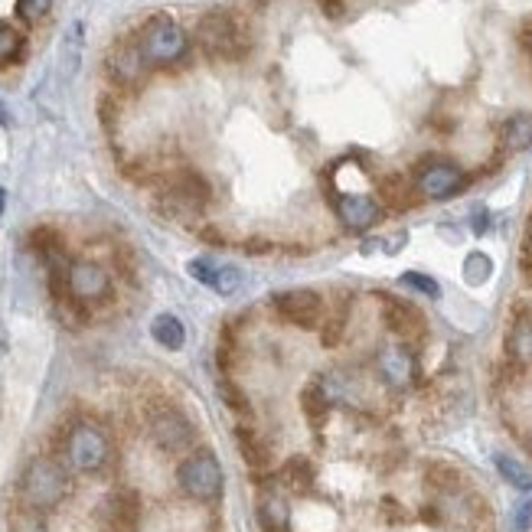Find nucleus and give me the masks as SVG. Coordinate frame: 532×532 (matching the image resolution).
Listing matches in <instances>:
<instances>
[{
	"instance_id": "nucleus-1",
	"label": "nucleus",
	"mask_w": 532,
	"mask_h": 532,
	"mask_svg": "<svg viewBox=\"0 0 532 532\" xmlns=\"http://www.w3.org/2000/svg\"><path fill=\"white\" fill-rule=\"evenodd\" d=\"M196 43H200L203 53L209 59H216V63H239L252 49L245 23L235 14H229V10H209V14L196 23Z\"/></svg>"
},
{
	"instance_id": "nucleus-2",
	"label": "nucleus",
	"mask_w": 532,
	"mask_h": 532,
	"mask_svg": "<svg viewBox=\"0 0 532 532\" xmlns=\"http://www.w3.org/2000/svg\"><path fill=\"white\" fill-rule=\"evenodd\" d=\"M69 493V474L56 461H49V457H36L30 461V467L23 470V480H20V497L23 506H30L36 513H46L53 510L66 500Z\"/></svg>"
},
{
	"instance_id": "nucleus-3",
	"label": "nucleus",
	"mask_w": 532,
	"mask_h": 532,
	"mask_svg": "<svg viewBox=\"0 0 532 532\" xmlns=\"http://www.w3.org/2000/svg\"><path fill=\"white\" fill-rule=\"evenodd\" d=\"M138 46L147 59V66H173L190 53V36L177 20L164 14L151 17L138 33Z\"/></svg>"
},
{
	"instance_id": "nucleus-4",
	"label": "nucleus",
	"mask_w": 532,
	"mask_h": 532,
	"mask_svg": "<svg viewBox=\"0 0 532 532\" xmlns=\"http://www.w3.org/2000/svg\"><path fill=\"white\" fill-rule=\"evenodd\" d=\"M467 183H470L467 170L457 167L454 160L431 157V160H422L415 170V190L422 200H431V203H444V200H451V196L464 193Z\"/></svg>"
},
{
	"instance_id": "nucleus-5",
	"label": "nucleus",
	"mask_w": 532,
	"mask_h": 532,
	"mask_svg": "<svg viewBox=\"0 0 532 532\" xmlns=\"http://www.w3.org/2000/svg\"><path fill=\"white\" fill-rule=\"evenodd\" d=\"M180 490L193 500H216L222 493V467L213 451H193L177 470Z\"/></svg>"
},
{
	"instance_id": "nucleus-6",
	"label": "nucleus",
	"mask_w": 532,
	"mask_h": 532,
	"mask_svg": "<svg viewBox=\"0 0 532 532\" xmlns=\"http://www.w3.org/2000/svg\"><path fill=\"white\" fill-rule=\"evenodd\" d=\"M108 454H111L108 435L95 422H79L69 431L66 457H69L72 467L82 470V474H95V470H102L108 464Z\"/></svg>"
},
{
	"instance_id": "nucleus-7",
	"label": "nucleus",
	"mask_w": 532,
	"mask_h": 532,
	"mask_svg": "<svg viewBox=\"0 0 532 532\" xmlns=\"http://www.w3.org/2000/svg\"><path fill=\"white\" fill-rule=\"evenodd\" d=\"M376 366H379V376L386 386L392 389H412L418 382V356H415V346L405 343V340H386L379 346L376 353Z\"/></svg>"
},
{
	"instance_id": "nucleus-8",
	"label": "nucleus",
	"mask_w": 532,
	"mask_h": 532,
	"mask_svg": "<svg viewBox=\"0 0 532 532\" xmlns=\"http://www.w3.org/2000/svg\"><path fill=\"white\" fill-rule=\"evenodd\" d=\"M333 209H337V219L343 222L350 232H369L373 226H379L382 219V203L373 193H356V190H333L330 196Z\"/></svg>"
},
{
	"instance_id": "nucleus-9",
	"label": "nucleus",
	"mask_w": 532,
	"mask_h": 532,
	"mask_svg": "<svg viewBox=\"0 0 532 532\" xmlns=\"http://www.w3.org/2000/svg\"><path fill=\"white\" fill-rule=\"evenodd\" d=\"M271 307L281 320H288L298 330H314L324 317V298L311 288H291L271 298Z\"/></svg>"
},
{
	"instance_id": "nucleus-10",
	"label": "nucleus",
	"mask_w": 532,
	"mask_h": 532,
	"mask_svg": "<svg viewBox=\"0 0 532 532\" xmlns=\"http://www.w3.org/2000/svg\"><path fill=\"white\" fill-rule=\"evenodd\" d=\"M102 532H141V497L134 490H115L95 510Z\"/></svg>"
},
{
	"instance_id": "nucleus-11",
	"label": "nucleus",
	"mask_w": 532,
	"mask_h": 532,
	"mask_svg": "<svg viewBox=\"0 0 532 532\" xmlns=\"http://www.w3.org/2000/svg\"><path fill=\"white\" fill-rule=\"evenodd\" d=\"M105 69H108V76L115 79V85H121V89H138L147 76V69H151L144 53H141V46H138V36H131V40H118L115 46H111L108 56H105Z\"/></svg>"
},
{
	"instance_id": "nucleus-12",
	"label": "nucleus",
	"mask_w": 532,
	"mask_h": 532,
	"mask_svg": "<svg viewBox=\"0 0 532 532\" xmlns=\"http://www.w3.org/2000/svg\"><path fill=\"white\" fill-rule=\"evenodd\" d=\"M66 291H69V301L95 304L108 298L111 278H108V271L98 268L95 262H72L66 275Z\"/></svg>"
},
{
	"instance_id": "nucleus-13",
	"label": "nucleus",
	"mask_w": 532,
	"mask_h": 532,
	"mask_svg": "<svg viewBox=\"0 0 532 532\" xmlns=\"http://www.w3.org/2000/svg\"><path fill=\"white\" fill-rule=\"evenodd\" d=\"M164 200L170 206V213H177V216L200 213V209L209 203V183L196 170H180L177 177L170 180Z\"/></svg>"
},
{
	"instance_id": "nucleus-14",
	"label": "nucleus",
	"mask_w": 532,
	"mask_h": 532,
	"mask_svg": "<svg viewBox=\"0 0 532 532\" xmlns=\"http://www.w3.org/2000/svg\"><path fill=\"white\" fill-rule=\"evenodd\" d=\"M193 425L190 418L180 412V408H157V412H151V438L157 448L164 451H183L187 444L193 441Z\"/></svg>"
},
{
	"instance_id": "nucleus-15",
	"label": "nucleus",
	"mask_w": 532,
	"mask_h": 532,
	"mask_svg": "<svg viewBox=\"0 0 532 532\" xmlns=\"http://www.w3.org/2000/svg\"><path fill=\"white\" fill-rule=\"evenodd\" d=\"M382 324L389 327V333H392L395 340H405V343L422 340L425 333H428L425 314L418 311L415 304L395 301V298H386V304H382Z\"/></svg>"
},
{
	"instance_id": "nucleus-16",
	"label": "nucleus",
	"mask_w": 532,
	"mask_h": 532,
	"mask_svg": "<svg viewBox=\"0 0 532 532\" xmlns=\"http://www.w3.org/2000/svg\"><path fill=\"white\" fill-rule=\"evenodd\" d=\"M187 271L200 284H206V288L222 294V298H232V294L242 288V271L235 265H219V262H213V258H193Z\"/></svg>"
},
{
	"instance_id": "nucleus-17",
	"label": "nucleus",
	"mask_w": 532,
	"mask_h": 532,
	"mask_svg": "<svg viewBox=\"0 0 532 532\" xmlns=\"http://www.w3.org/2000/svg\"><path fill=\"white\" fill-rule=\"evenodd\" d=\"M506 356L516 366H532V307H519L506 330Z\"/></svg>"
},
{
	"instance_id": "nucleus-18",
	"label": "nucleus",
	"mask_w": 532,
	"mask_h": 532,
	"mask_svg": "<svg viewBox=\"0 0 532 532\" xmlns=\"http://www.w3.org/2000/svg\"><path fill=\"white\" fill-rule=\"evenodd\" d=\"M376 190H379L382 209H395V213H405V209L415 206V200H418L415 183H408L402 173H386V177L376 183Z\"/></svg>"
},
{
	"instance_id": "nucleus-19",
	"label": "nucleus",
	"mask_w": 532,
	"mask_h": 532,
	"mask_svg": "<svg viewBox=\"0 0 532 532\" xmlns=\"http://www.w3.org/2000/svg\"><path fill=\"white\" fill-rule=\"evenodd\" d=\"M500 147L506 154H519L532 147V115L529 111H516L500 125Z\"/></svg>"
},
{
	"instance_id": "nucleus-20",
	"label": "nucleus",
	"mask_w": 532,
	"mask_h": 532,
	"mask_svg": "<svg viewBox=\"0 0 532 532\" xmlns=\"http://www.w3.org/2000/svg\"><path fill=\"white\" fill-rule=\"evenodd\" d=\"M258 516L268 532H288L291 529V506L281 490H265L262 503H258Z\"/></svg>"
},
{
	"instance_id": "nucleus-21",
	"label": "nucleus",
	"mask_w": 532,
	"mask_h": 532,
	"mask_svg": "<svg viewBox=\"0 0 532 532\" xmlns=\"http://www.w3.org/2000/svg\"><path fill=\"white\" fill-rule=\"evenodd\" d=\"M151 337L164 346V350H183V343H187V327H183L180 317L157 314L151 324Z\"/></svg>"
},
{
	"instance_id": "nucleus-22",
	"label": "nucleus",
	"mask_w": 532,
	"mask_h": 532,
	"mask_svg": "<svg viewBox=\"0 0 532 532\" xmlns=\"http://www.w3.org/2000/svg\"><path fill=\"white\" fill-rule=\"evenodd\" d=\"M346 327H350V304H346V294H343L340 304H330L324 327H320V343H324L327 350L330 346H340L346 337Z\"/></svg>"
},
{
	"instance_id": "nucleus-23",
	"label": "nucleus",
	"mask_w": 532,
	"mask_h": 532,
	"mask_svg": "<svg viewBox=\"0 0 532 532\" xmlns=\"http://www.w3.org/2000/svg\"><path fill=\"white\" fill-rule=\"evenodd\" d=\"M493 467L497 474L519 493H532V467H526L523 461H516L510 454H493Z\"/></svg>"
},
{
	"instance_id": "nucleus-24",
	"label": "nucleus",
	"mask_w": 532,
	"mask_h": 532,
	"mask_svg": "<svg viewBox=\"0 0 532 532\" xmlns=\"http://www.w3.org/2000/svg\"><path fill=\"white\" fill-rule=\"evenodd\" d=\"M301 405H304V412L311 415V422L320 425L324 422V415L330 412V395H327V386H324V379H314L311 386H307L301 392Z\"/></svg>"
},
{
	"instance_id": "nucleus-25",
	"label": "nucleus",
	"mask_w": 532,
	"mask_h": 532,
	"mask_svg": "<svg viewBox=\"0 0 532 532\" xmlns=\"http://www.w3.org/2000/svg\"><path fill=\"white\" fill-rule=\"evenodd\" d=\"M461 271H464V281L470 284V288H480V284H487V281H490V275H493V262H490V255H487V252H470V255L464 258Z\"/></svg>"
},
{
	"instance_id": "nucleus-26",
	"label": "nucleus",
	"mask_w": 532,
	"mask_h": 532,
	"mask_svg": "<svg viewBox=\"0 0 532 532\" xmlns=\"http://www.w3.org/2000/svg\"><path fill=\"white\" fill-rule=\"evenodd\" d=\"M23 53V36L14 23L0 20V66H10Z\"/></svg>"
},
{
	"instance_id": "nucleus-27",
	"label": "nucleus",
	"mask_w": 532,
	"mask_h": 532,
	"mask_svg": "<svg viewBox=\"0 0 532 532\" xmlns=\"http://www.w3.org/2000/svg\"><path fill=\"white\" fill-rule=\"evenodd\" d=\"M281 480H284L288 487H294V490H304V487H311L314 467L307 464L304 457H291V461L281 467Z\"/></svg>"
},
{
	"instance_id": "nucleus-28",
	"label": "nucleus",
	"mask_w": 532,
	"mask_h": 532,
	"mask_svg": "<svg viewBox=\"0 0 532 532\" xmlns=\"http://www.w3.org/2000/svg\"><path fill=\"white\" fill-rule=\"evenodd\" d=\"M399 281H402V288L422 294V298H428V301H438L441 298V284L431 278V275H425V271H405Z\"/></svg>"
},
{
	"instance_id": "nucleus-29",
	"label": "nucleus",
	"mask_w": 532,
	"mask_h": 532,
	"mask_svg": "<svg viewBox=\"0 0 532 532\" xmlns=\"http://www.w3.org/2000/svg\"><path fill=\"white\" fill-rule=\"evenodd\" d=\"M239 444H242L245 461H249L252 467H262V464H268V448H265L262 441H258L255 431H239Z\"/></svg>"
},
{
	"instance_id": "nucleus-30",
	"label": "nucleus",
	"mask_w": 532,
	"mask_h": 532,
	"mask_svg": "<svg viewBox=\"0 0 532 532\" xmlns=\"http://www.w3.org/2000/svg\"><path fill=\"white\" fill-rule=\"evenodd\" d=\"M49 10H53V0H17V17H20L23 23L43 20Z\"/></svg>"
},
{
	"instance_id": "nucleus-31",
	"label": "nucleus",
	"mask_w": 532,
	"mask_h": 532,
	"mask_svg": "<svg viewBox=\"0 0 532 532\" xmlns=\"http://www.w3.org/2000/svg\"><path fill=\"white\" fill-rule=\"evenodd\" d=\"M532 529V500H523L513 506L510 516V532H529Z\"/></svg>"
},
{
	"instance_id": "nucleus-32",
	"label": "nucleus",
	"mask_w": 532,
	"mask_h": 532,
	"mask_svg": "<svg viewBox=\"0 0 532 532\" xmlns=\"http://www.w3.org/2000/svg\"><path fill=\"white\" fill-rule=\"evenodd\" d=\"M14 532H43V526H40V519H36V510H23V513H17L14 516Z\"/></svg>"
},
{
	"instance_id": "nucleus-33",
	"label": "nucleus",
	"mask_w": 532,
	"mask_h": 532,
	"mask_svg": "<svg viewBox=\"0 0 532 532\" xmlns=\"http://www.w3.org/2000/svg\"><path fill=\"white\" fill-rule=\"evenodd\" d=\"M219 392H222V399H226L232 408H235V412H245V399H242V395L239 392H235V386H232V382H226V379H222V386H219Z\"/></svg>"
},
{
	"instance_id": "nucleus-34",
	"label": "nucleus",
	"mask_w": 532,
	"mask_h": 532,
	"mask_svg": "<svg viewBox=\"0 0 532 532\" xmlns=\"http://www.w3.org/2000/svg\"><path fill=\"white\" fill-rule=\"evenodd\" d=\"M470 229H474V235H484L490 229V213L484 206L474 209V216H470Z\"/></svg>"
},
{
	"instance_id": "nucleus-35",
	"label": "nucleus",
	"mask_w": 532,
	"mask_h": 532,
	"mask_svg": "<svg viewBox=\"0 0 532 532\" xmlns=\"http://www.w3.org/2000/svg\"><path fill=\"white\" fill-rule=\"evenodd\" d=\"M271 249H275V245L265 242V239H249V242H245V252H249V255H268Z\"/></svg>"
},
{
	"instance_id": "nucleus-36",
	"label": "nucleus",
	"mask_w": 532,
	"mask_h": 532,
	"mask_svg": "<svg viewBox=\"0 0 532 532\" xmlns=\"http://www.w3.org/2000/svg\"><path fill=\"white\" fill-rule=\"evenodd\" d=\"M519 43L532 49V17H529V20H523V27H519Z\"/></svg>"
},
{
	"instance_id": "nucleus-37",
	"label": "nucleus",
	"mask_w": 532,
	"mask_h": 532,
	"mask_svg": "<svg viewBox=\"0 0 532 532\" xmlns=\"http://www.w3.org/2000/svg\"><path fill=\"white\" fill-rule=\"evenodd\" d=\"M526 249L532 252V219H529V232H526Z\"/></svg>"
},
{
	"instance_id": "nucleus-38",
	"label": "nucleus",
	"mask_w": 532,
	"mask_h": 532,
	"mask_svg": "<svg viewBox=\"0 0 532 532\" xmlns=\"http://www.w3.org/2000/svg\"><path fill=\"white\" fill-rule=\"evenodd\" d=\"M4 200H7V193H4V190H0V213H4Z\"/></svg>"
},
{
	"instance_id": "nucleus-39",
	"label": "nucleus",
	"mask_w": 532,
	"mask_h": 532,
	"mask_svg": "<svg viewBox=\"0 0 532 532\" xmlns=\"http://www.w3.org/2000/svg\"><path fill=\"white\" fill-rule=\"evenodd\" d=\"M529 53H532V49H529Z\"/></svg>"
}]
</instances>
